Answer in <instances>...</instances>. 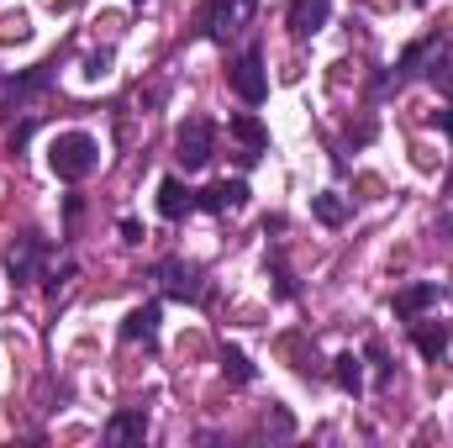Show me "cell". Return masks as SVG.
Wrapping results in <instances>:
<instances>
[{
    "instance_id": "1",
    "label": "cell",
    "mask_w": 453,
    "mask_h": 448,
    "mask_svg": "<svg viewBox=\"0 0 453 448\" xmlns=\"http://www.w3.org/2000/svg\"><path fill=\"white\" fill-rule=\"evenodd\" d=\"M48 169L64 180V185H80L101 169V143L90 132H58L48 143Z\"/></svg>"
},
{
    "instance_id": "2",
    "label": "cell",
    "mask_w": 453,
    "mask_h": 448,
    "mask_svg": "<svg viewBox=\"0 0 453 448\" xmlns=\"http://www.w3.org/2000/svg\"><path fill=\"white\" fill-rule=\"evenodd\" d=\"M211 148H217V127H211V116H185L180 132H174V164H180L185 174H196V169L211 164Z\"/></svg>"
},
{
    "instance_id": "3",
    "label": "cell",
    "mask_w": 453,
    "mask_h": 448,
    "mask_svg": "<svg viewBox=\"0 0 453 448\" xmlns=\"http://www.w3.org/2000/svg\"><path fill=\"white\" fill-rule=\"evenodd\" d=\"M48 237H37V232H21L16 243H11V253H5V280L16 285V290H27V285H37L42 280V264H48Z\"/></svg>"
},
{
    "instance_id": "4",
    "label": "cell",
    "mask_w": 453,
    "mask_h": 448,
    "mask_svg": "<svg viewBox=\"0 0 453 448\" xmlns=\"http://www.w3.org/2000/svg\"><path fill=\"white\" fill-rule=\"evenodd\" d=\"M153 280H158V290L164 296H174V301H206V274H201V264H185V259H158L153 264Z\"/></svg>"
},
{
    "instance_id": "5",
    "label": "cell",
    "mask_w": 453,
    "mask_h": 448,
    "mask_svg": "<svg viewBox=\"0 0 453 448\" xmlns=\"http://www.w3.org/2000/svg\"><path fill=\"white\" fill-rule=\"evenodd\" d=\"M253 11H258V0H211V5H206V37H211V42L237 37V32L253 21Z\"/></svg>"
},
{
    "instance_id": "6",
    "label": "cell",
    "mask_w": 453,
    "mask_h": 448,
    "mask_svg": "<svg viewBox=\"0 0 453 448\" xmlns=\"http://www.w3.org/2000/svg\"><path fill=\"white\" fill-rule=\"evenodd\" d=\"M232 90H237V101H248V106H258V101L269 96V74H264V53H258V48H242V58L232 64Z\"/></svg>"
},
{
    "instance_id": "7",
    "label": "cell",
    "mask_w": 453,
    "mask_h": 448,
    "mask_svg": "<svg viewBox=\"0 0 453 448\" xmlns=\"http://www.w3.org/2000/svg\"><path fill=\"white\" fill-rule=\"evenodd\" d=\"M226 132L242 143V153H237V158H242V169H253V164L264 158V148H269V132H264V121H258L253 112H237L232 121H226Z\"/></svg>"
},
{
    "instance_id": "8",
    "label": "cell",
    "mask_w": 453,
    "mask_h": 448,
    "mask_svg": "<svg viewBox=\"0 0 453 448\" xmlns=\"http://www.w3.org/2000/svg\"><path fill=\"white\" fill-rule=\"evenodd\" d=\"M438 58H443V37H422V42H411V48L401 53V64H395V85H406V80H417V74H433Z\"/></svg>"
},
{
    "instance_id": "9",
    "label": "cell",
    "mask_w": 453,
    "mask_h": 448,
    "mask_svg": "<svg viewBox=\"0 0 453 448\" xmlns=\"http://www.w3.org/2000/svg\"><path fill=\"white\" fill-rule=\"evenodd\" d=\"M242 206H248V180H217V185H206L196 196V212H211V217L242 212Z\"/></svg>"
},
{
    "instance_id": "10",
    "label": "cell",
    "mask_w": 453,
    "mask_h": 448,
    "mask_svg": "<svg viewBox=\"0 0 453 448\" xmlns=\"http://www.w3.org/2000/svg\"><path fill=\"white\" fill-rule=\"evenodd\" d=\"M48 80H53V64H37V69L5 80V85H0V112H16L21 101H32L37 90H48Z\"/></svg>"
},
{
    "instance_id": "11",
    "label": "cell",
    "mask_w": 453,
    "mask_h": 448,
    "mask_svg": "<svg viewBox=\"0 0 453 448\" xmlns=\"http://www.w3.org/2000/svg\"><path fill=\"white\" fill-rule=\"evenodd\" d=\"M327 16H333V0H290L285 27H290V37H311L327 27Z\"/></svg>"
},
{
    "instance_id": "12",
    "label": "cell",
    "mask_w": 453,
    "mask_h": 448,
    "mask_svg": "<svg viewBox=\"0 0 453 448\" xmlns=\"http://www.w3.org/2000/svg\"><path fill=\"white\" fill-rule=\"evenodd\" d=\"M196 212V190L180 180V174H169L164 185H158V217L164 222H180V217H190Z\"/></svg>"
},
{
    "instance_id": "13",
    "label": "cell",
    "mask_w": 453,
    "mask_h": 448,
    "mask_svg": "<svg viewBox=\"0 0 453 448\" xmlns=\"http://www.w3.org/2000/svg\"><path fill=\"white\" fill-rule=\"evenodd\" d=\"M158 322H164V306H158V301L132 306L127 322H121V343H153V337H158Z\"/></svg>"
},
{
    "instance_id": "14",
    "label": "cell",
    "mask_w": 453,
    "mask_h": 448,
    "mask_svg": "<svg viewBox=\"0 0 453 448\" xmlns=\"http://www.w3.org/2000/svg\"><path fill=\"white\" fill-rule=\"evenodd\" d=\"M148 438V412L142 406H121L111 422H106V444H142Z\"/></svg>"
},
{
    "instance_id": "15",
    "label": "cell",
    "mask_w": 453,
    "mask_h": 448,
    "mask_svg": "<svg viewBox=\"0 0 453 448\" xmlns=\"http://www.w3.org/2000/svg\"><path fill=\"white\" fill-rule=\"evenodd\" d=\"M427 306H438V280H417V285H406V290H395V317H401V322H411V317H422Z\"/></svg>"
},
{
    "instance_id": "16",
    "label": "cell",
    "mask_w": 453,
    "mask_h": 448,
    "mask_svg": "<svg viewBox=\"0 0 453 448\" xmlns=\"http://www.w3.org/2000/svg\"><path fill=\"white\" fill-rule=\"evenodd\" d=\"M411 343H417L422 359H443V348L453 343V333H449V322H422V317H411Z\"/></svg>"
},
{
    "instance_id": "17",
    "label": "cell",
    "mask_w": 453,
    "mask_h": 448,
    "mask_svg": "<svg viewBox=\"0 0 453 448\" xmlns=\"http://www.w3.org/2000/svg\"><path fill=\"white\" fill-rule=\"evenodd\" d=\"M311 212H317V222L322 227H342L348 222V201H342L338 190H322V196L311 201Z\"/></svg>"
},
{
    "instance_id": "18",
    "label": "cell",
    "mask_w": 453,
    "mask_h": 448,
    "mask_svg": "<svg viewBox=\"0 0 453 448\" xmlns=\"http://www.w3.org/2000/svg\"><path fill=\"white\" fill-rule=\"evenodd\" d=\"M333 380H338L348 396H358V390H364V369H358V353H338V359H333Z\"/></svg>"
},
{
    "instance_id": "19",
    "label": "cell",
    "mask_w": 453,
    "mask_h": 448,
    "mask_svg": "<svg viewBox=\"0 0 453 448\" xmlns=\"http://www.w3.org/2000/svg\"><path fill=\"white\" fill-rule=\"evenodd\" d=\"M222 375L232 385H248V380H253V364H248L242 348H222Z\"/></svg>"
},
{
    "instance_id": "20",
    "label": "cell",
    "mask_w": 453,
    "mask_h": 448,
    "mask_svg": "<svg viewBox=\"0 0 453 448\" xmlns=\"http://www.w3.org/2000/svg\"><path fill=\"white\" fill-rule=\"evenodd\" d=\"M285 353L296 359V369H301L306 380H317V375H322V364H317V353H306V343H301V337H296V333L285 337Z\"/></svg>"
},
{
    "instance_id": "21",
    "label": "cell",
    "mask_w": 453,
    "mask_h": 448,
    "mask_svg": "<svg viewBox=\"0 0 453 448\" xmlns=\"http://www.w3.org/2000/svg\"><path fill=\"white\" fill-rule=\"evenodd\" d=\"M264 433H274V438H290V433H296V417H290L285 406H274V412L264 417Z\"/></svg>"
},
{
    "instance_id": "22",
    "label": "cell",
    "mask_w": 453,
    "mask_h": 448,
    "mask_svg": "<svg viewBox=\"0 0 453 448\" xmlns=\"http://www.w3.org/2000/svg\"><path fill=\"white\" fill-rule=\"evenodd\" d=\"M106 64H111V53H90V58H85V80H101Z\"/></svg>"
},
{
    "instance_id": "23",
    "label": "cell",
    "mask_w": 453,
    "mask_h": 448,
    "mask_svg": "<svg viewBox=\"0 0 453 448\" xmlns=\"http://www.w3.org/2000/svg\"><path fill=\"white\" fill-rule=\"evenodd\" d=\"M438 127H443V132H449V137H453V101H449V106H443V112H438Z\"/></svg>"
},
{
    "instance_id": "24",
    "label": "cell",
    "mask_w": 453,
    "mask_h": 448,
    "mask_svg": "<svg viewBox=\"0 0 453 448\" xmlns=\"http://www.w3.org/2000/svg\"><path fill=\"white\" fill-rule=\"evenodd\" d=\"M411 5H427V0H411Z\"/></svg>"
},
{
    "instance_id": "25",
    "label": "cell",
    "mask_w": 453,
    "mask_h": 448,
    "mask_svg": "<svg viewBox=\"0 0 453 448\" xmlns=\"http://www.w3.org/2000/svg\"><path fill=\"white\" fill-rule=\"evenodd\" d=\"M137 5H142V0H137Z\"/></svg>"
}]
</instances>
